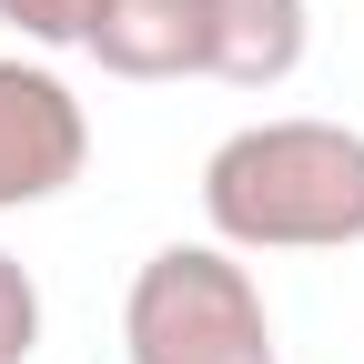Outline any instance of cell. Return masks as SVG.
Listing matches in <instances>:
<instances>
[{
  "label": "cell",
  "mask_w": 364,
  "mask_h": 364,
  "mask_svg": "<svg viewBox=\"0 0 364 364\" xmlns=\"http://www.w3.org/2000/svg\"><path fill=\"white\" fill-rule=\"evenodd\" d=\"M81 51L122 81H203L213 71V21H203V0H102Z\"/></svg>",
  "instance_id": "cell-4"
},
{
  "label": "cell",
  "mask_w": 364,
  "mask_h": 364,
  "mask_svg": "<svg viewBox=\"0 0 364 364\" xmlns=\"http://www.w3.org/2000/svg\"><path fill=\"white\" fill-rule=\"evenodd\" d=\"M132 364H273V314L233 243H162L122 294Z\"/></svg>",
  "instance_id": "cell-2"
},
{
  "label": "cell",
  "mask_w": 364,
  "mask_h": 364,
  "mask_svg": "<svg viewBox=\"0 0 364 364\" xmlns=\"http://www.w3.org/2000/svg\"><path fill=\"white\" fill-rule=\"evenodd\" d=\"M213 21V71L203 81H233V91H273L304 71V41H314V0H203Z\"/></svg>",
  "instance_id": "cell-5"
},
{
  "label": "cell",
  "mask_w": 364,
  "mask_h": 364,
  "mask_svg": "<svg viewBox=\"0 0 364 364\" xmlns=\"http://www.w3.org/2000/svg\"><path fill=\"white\" fill-rule=\"evenodd\" d=\"M81 162H91V122L71 102V81L41 61H0V213L61 203Z\"/></svg>",
  "instance_id": "cell-3"
},
{
  "label": "cell",
  "mask_w": 364,
  "mask_h": 364,
  "mask_svg": "<svg viewBox=\"0 0 364 364\" xmlns=\"http://www.w3.org/2000/svg\"><path fill=\"white\" fill-rule=\"evenodd\" d=\"M203 223L233 253H344L364 243V132L354 122H243L203 162Z\"/></svg>",
  "instance_id": "cell-1"
},
{
  "label": "cell",
  "mask_w": 364,
  "mask_h": 364,
  "mask_svg": "<svg viewBox=\"0 0 364 364\" xmlns=\"http://www.w3.org/2000/svg\"><path fill=\"white\" fill-rule=\"evenodd\" d=\"M0 21L21 41H41V51H81L91 21H102V0H0Z\"/></svg>",
  "instance_id": "cell-6"
},
{
  "label": "cell",
  "mask_w": 364,
  "mask_h": 364,
  "mask_svg": "<svg viewBox=\"0 0 364 364\" xmlns=\"http://www.w3.org/2000/svg\"><path fill=\"white\" fill-rule=\"evenodd\" d=\"M41 344V284H31V263L0 253V364H31Z\"/></svg>",
  "instance_id": "cell-7"
}]
</instances>
